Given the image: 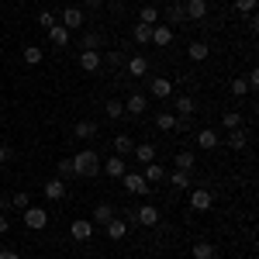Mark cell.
Instances as JSON below:
<instances>
[{
  "label": "cell",
  "mask_w": 259,
  "mask_h": 259,
  "mask_svg": "<svg viewBox=\"0 0 259 259\" xmlns=\"http://www.w3.org/2000/svg\"><path fill=\"white\" fill-rule=\"evenodd\" d=\"M100 173V152L97 149H80L73 156V177H97Z\"/></svg>",
  "instance_id": "6da1fadb"
},
{
  "label": "cell",
  "mask_w": 259,
  "mask_h": 259,
  "mask_svg": "<svg viewBox=\"0 0 259 259\" xmlns=\"http://www.w3.org/2000/svg\"><path fill=\"white\" fill-rule=\"evenodd\" d=\"M211 204H214V190L211 187H190V211H211Z\"/></svg>",
  "instance_id": "7a4b0ae2"
},
{
  "label": "cell",
  "mask_w": 259,
  "mask_h": 259,
  "mask_svg": "<svg viewBox=\"0 0 259 259\" xmlns=\"http://www.w3.org/2000/svg\"><path fill=\"white\" fill-rule=\"evenodd\" d=\"M159 207H156V204H142L139 211H132V221H135V225H142V228H156V225H159Z\"/></svg>",
  "instance_id": "3957f363"
},
{
  "label": "cell",
  "mask_w": 259,
  "mask_h": 259,
  "mask_svg": "<svg viewBox=\"0 0 259 259\" xmlns=\"http://www.w3.org/2000/svg\"><path fill=\"white\" fill-rule=\"evenodd\" d=\"M121 180H124V190H128L132 197H149V194H152V187L145 183V177H142V173H124Z\"/></svg>",
  "instance_id": "277c9868"
},
{
  "label": "cell",
  "mask_w": 259,
  "mask_h": 259,
  "mask_svg": "<svg viewBox=\"0 0 259 259\" xmlns=\"http://www.w3.org/2000/svg\"><path fill=\"white\" fill-rule=\"evenodd\" d=\"M21 218H24V225H28L31 232H41V228L49 225V211H45V207H35V204H31V207H24V211H21Z\"/></svg>",
  "instance_id": "5b68a950"
},
{
  "label": "cell",
  "mask_w": 259,
  "mask_h": 259,
  "mask_svg": "<svg viewBox=\"0 0 259 259\" xmlns=\"http://www.w3.org/2000/svg\"><path fill=\"white\" fill-rule=\"evenodd\" d=\"M59 24H62V28H69V31H80L83 24H87V14H83L80 7H73V4H69V7L59 14Z\"/></svg>",
  "instance_id": "8992f818"
},
{
  "label": "cell",
  "mask_w": 259,
  "mask_h": 259,
  "mask_svg": "<svg viewBox=\"0 0 259 259\" xmlns=\"http://www.w3.org/2000/svg\"><path fill=\"white\" fill-rule=\"evenodd\" d=\"M169 94H173V80H169V76H152V80H149V97L166 100Z\"/></svg>",
  "instance_id": "52a82bcc"
},
{
  "label": "cell",
  "mask_w": 259,
  "mask_h": 259,
  "mask_svg": "<svg viewBox=\"0 0 259 259\" xmlns=\"http://www.w3.org/2000/svg\"><path fill=\"white\" fill-rule=\"evenodd\" d=\"M69 235H73L76 242H90V239H94V221L73 218V225H69Z\"/></svg>",
  "instance_id": "ba28073f"
},
{
  "label": "cell",
  "mask_w": 259,
  "mask_h": 259,
  "mask_svg": "<svg viewBox=\"0 0 259 259\" xmlns=\"http://www.w3.org/2000/svg\"><path fill=\"white\" fill-rule=\"evenodd\" d=\"M145 107H149V97H145V94H128V100H124V114L139 118V114H145Z\"/></svg>",
  "instance_id": "9c48e42d"
},
{
  "label": "cell",
  "mask_w": 259,
  "mask_h": 259,
  "mask_svg": "<svg viewBox=\"0 0 259 259\" xmlns=\"http://www.w3.org/2000/svg\"><path fill=\"white\" fill-rule=\"evenodd\" d=\"M124 73H128L132 80H142V76L149 73V59H145V56H132V59L124 62Z\"/></svg>",
  "instance_id": "30bf717a"
},
{
  "label": "cell",
  "mask_w": 259,
  "mask_h": 259,
  "mask_svg": "<svg viewBox=\"0 0 259 259\" xmlns=\"http://www.w3.org/2000/svg\"><path fill=\"white\" fill-rule=\"evenodd\" d=\"M104 232H107V239H111V242H121L124 235H128V221L114 214V218H111L107 225H104Z\"/></svg>",
  "instance_id": "8fae6325"
},
{
  "label": "cell",
  "mask_w": 259,
  "mask_h": 259,
  "mask_svg": "<svg viewBox=\"0 0 259 259\" xmlns=\"http://www.w3.org/2000/svg\"><path fill=\"white\" fill-rule=\"evenodd\" d=\"M149 45H159V49L173 45V28H169V24H152V38H149Z\"/></svg>",
  "instance_id": "7c38bea8"
},
{
  "label": "cell",
  "mask_w": 259,
  "mask_h": 259,
  "mask_svg": "<svg viewBox=\"0 0 259 259\" xmlns=\"http://www.w3.org/2000/svg\"><path fill=\"white\" fill-rule=\"evenodd\" d=\"M104 173L111 180H121L124 173H128V162H124V156H111V159H104Z\"/></svg>",
  "instance_id": "4fadbf2b"
},
{
  "label": "cell",
  "mask_w": 259,
  "mask_h": 259,
  "mask_svg": "<svg viewBox=\"0 0 259 259\" xmlns=\"http://www.w3.org/2000/svg\"><path fill=\"white\" fill-rule=\"evenodd\" d=\"M100 62H104V59H100L97 49H83V52H80V69H83V73H97Z\"/></svg>",
  "instance_id": "5bb4252c"
},
{
  "label": "cell",
  "mask_w": 259,
  "mask_h": 259,
  "mask_svg": "<svg viewBox=\"0 0 259 259\" xmlns=\"http://www.w3.org/2000/svg\"><path fill=\"white\" fill-rule=\"evenodd\" d=\"M183 14H187V21H204L207 18V0H187Z\"/></svg>",
  "instance_id": "9a60e30c"
},
{
  "label": "cell",
  "mask_w": 259,
  "mask_h": 259,
  "mask_svg": "<svg viewBox=\"0 0 259 259\" xmlns=\"http://www.w3.org/2000/svg\"><path fill=\"white\" fill-rule=\"evenodd\" d=\"M41 194H45V200H62V197H66V180L52 177L45 187H41Z\"/></svg>",
  "instance_id": "2e32d148"
},
{
  "label": "cell",
  "mask_w": 259,
  "mask_h": 259,
  "mask_svg": "<svg viewBox=\"0 0 259 259\" xmlns=\"http://www.w3.org/2000/svg\"><path fill=\"white\" fill-rule=\"evenodd\" d=\"M197 145H200V149H207V152H214V149L221 145V135L214 132V128H200V132H197Z\"/></svg>",
  "instance_id": "e0dca14e"
},
{
  "label": "cell",
  "mask_w": 259,
  "mask_h": 259,
  "mask_svg": "<svg viewBox=\"0 0 259 259\" xmlns=\"http://www.w3.org/2000/svg\"><path fill=\"white\" fill-rule=\"evenodd\" d=\"M166 183H169L173 190H190V187H194L190 173H183V169H173V173H166Z\"/></svg>",
  "instance_id": "ac0fdd59"
},
{
  "label": "cell",
  "mask_w": 259,
  "mask_h": 259,
  "mask_svg": "<svg viewBox=\"0 0 259 259\" xmlns=\"http://www.w3.org/2000/svg\"><path fill=\"white\" fill-rule=\"evenodd\" d=\"M97 132L100 128L94 124V121H76V124H73V139H80V142H90Z\"/></svg>",
  "instance_id": "d6986e66"
},
{
  "label": "cell",
  "mask_w": 259,
  "mask_h": 259,
  "mask_svg": "<svg viewBox=\"0 0 259 259\" xmlns=\"http://www.w3.org/2000/svg\"><path fill=\"white\" fill-rule=\"evenodd\" d=\"M142 177H145V183H149V187H156V183H162V180H166V169L159 166V159H156V162H145V173H142Z\"/></svg>",
  "instance_id": "ffe728a7"
},
{
  "label": "cell",
  "mask_w": 259,
  "mask_h": 259,
  "mask_svg": "<svg viewBox=\"0 0 259 259\" xmlns=\"http://www.w3.org/2000/svg\"><path fill=\"white\" fill-rule=\"evenodd\" d=\"M69 38H73V31H69V28H62V24L49 28V41H52L56 49H66V45H69Z\"/></svg>",
  "instance_id": "44dd1931"
},
{
  "label": "cell",
  "mask_w": 259,
  "mask_h": 259,
  "mask_svg": "<svg viewBox=\"0 0 259 259\" xmlns=\"http://www.w3.org/2000/svg\"><path fill=\"white\" fill-rule=\"evenodd\" d=\"M194 111H197V100L190 97V94L177 97V114H180V118H194Z\"/></svg>",
  "instance_id": "7402d4cb"
},
{
  "label": "cell",
  "mask_w": 259,
  "mask_h": 259,
  "mask_svg": "<svg viewBox=\"0 0 259 259\" xmlns=\"http://www.w3.org/2000/svg\"><path fill=\"white\" fill-rule=\"evenodd\" d=\"M132 152H135L139 162H156V145H152V142H142V145H135Z\"/></svg>",
  "instance_id": "603a6c76"
},
{
  "label": "cell",
  "mask_w": 259,
  "mask_h": 259,
  "mask_svg": "<svg viewBox=\"0 0 259 259\" xmlns=\"http://www.w3.org/2000/svg\"><path fill=\"white\" fill-rule=\"evenodd\" d=\"M114 214H118L114 204H97V207H94V225H107Z\"/></svg>",
  "instance_id": "cb8c5ba5"
},
{
  "label": "cell",
  "mask_w": 259,
  "mask_h": 259,
  "mask_svg": "<svg viewBox=\"0 0 259 259\" xmlns=\"http://www.w3.org/2000/svg\"><path fill=\"white\" fill-rule=\"evenodd\" d=\"M177 169H183V173H190V169H194V162H197V156H194V152H190V149H180L177 152Z\"/></svg>",
  "instance_id": "d4e9b609"
},
{
  "label": "cell",
  "mask_w": 259,
  "mask_h": 259,
  "mask_svg": "<svg viewBox=\"0 0 259 259\" xmlns=\"http://www.w3.org/2000/svg\"><path fill=\"white\" fill-rule=\"evenodd\" d=\"M187 56H190L194 62H204L207 56H211V49H207L204 41H190V45H187Z\"/></svg>",
  "instance_id": "484cf974"
},
{
  "label": "cell",
  "mask_w": 259,
  "mask_h": 259,
  "mask_svg": "<svg viewBox=\"0 0 259 259\" xmlns=\"http://www.w3.org/2000/svg\"><path fill=\"white\" fill-rule=\"evenodd\" d=\"M214 256H218L214 242H194V259H214Z\"/></svg>",
  "instance_id": "4316f807"
},
{
  "label": "cell",
  "mask_w": 259,
  "mask_h": 259,
  "mask_svg": "<svg viewBox=\"0 0 259 259\" xmlns=\"http://www.w3.org/2000/svg\"><path fill=\"white\" fill-rule=\"evenodd\" d=\"M139 21L142 24H159V7H156V4H145L139 11Z\"/></svg>",
  "instance_id": "83f0119b"
},
{
  "label": "cell",
  "mask_w": 259,
  "mask_h": 259,
  "mask_svg": "<svg viewBox=\"0 0 259 259\" xmlns=\"http://www.w3.org/2000/svg\"><path fill=\"white\" fill-rule=\"evenodd\" d=\"M132 38L139 41V45H149V38H152V24H135V28H132Z\"/></svg>",
  "instance_id": "f1b7e54d"
},
{
  "label": "cell",
  "mask_w": 259,
  "mask_h": 259,
  "mask_svg": "<svg viewBox=\"0 0 259 259\" xmlns=\"http://www.w3.org/2000/svg\"><path fill=\"white\" fill-rule=\"evenodd\" d=\"M104 45V31H87L80 38V49H100Z\"/></svg>",
  "instance_id": "f546056e"
},
{
  "label": "cell",
  "mask_w": 259,
  "mask_h": 259,
  "mask_svg": "<svg viewBox=\"0 0 259 259\" xmlns=\"http://www.w3.org/2000/svg\"><path fill=\"white\" fill-rule=\"evenodd\" d=\"M104 111H107V118H111V121H121V118H124V100H107Z\"/></svg>",
  "instance_id": "4dcf8cb0"
},
{
  "label": "cell",
  "mask_w": 259,
  "mask_h": 259,
  "mask_svg": "<svg viewBox=\"0 0 259 259\" xmlns=\"http://www.w3.org/2000/svg\"><path fill=\"white\" fill-rule=\"evenodd\" d=\"M166 18H169V28H173V24H183V21H187L183 4H169V7H166Z\"/></svg>",
  "instance_id": "1f68e13d"
},
{
  "label": "cell",
  "mask_w": 259,
  "mask_h": 259,
  "mask_svg": "<svg viewBox=\"0 0 259 259\" xmlns=\"http://www.w3.org/2000/svg\"><path fill=\"white\" fill-rule=\"evenodd\" d=\"M132 149H135L132 135H114V152H118V156H128Z\"/></svg>",
  "instance_id": "d6a6232c"
},
{
  "label": "cell",
  "mask_w": 259,
  "mask_h": 259,
  "mask_svg": "<svg viewBox=\"0 0 259 259\" xmlns=\"http://www.w3.org/2000/svg\"><path fill=\"white\" fill-rule=\"evenodd\" d=\"M156 128H159V132H173V128H177V114L159 111V114H156Z\"/></svg>",
  "instance_id": "836d02e7"
},
{
  "label": "cell",
  "mask_w": 259,
  "mask_h": 259,
  "mask_svg": "<svg viewBox=\"0 0 259 259\" xmlns=\"http://www.w3.org/2000/svg\"><path fill=\"white\" fill-rule=\"evenodd\" d=\"M228 145H232L235 152H242V149L249 145V139H245V132H242V128H235V132H228Z\"/></svg>",
  "instance_id": "e575fe53"
},
{
  "label": "cell",
  "mask_w": 259,
  "mask_h": 259,
  "mask_svg": "<svg viewBox=\"0 0 259 259\" xmlns=\"http://www.w3.org/2000/svg\"><path fill=\"white\" fill-rule=\"evenodd\" d=\"M41 59H45V52H41L38 45H24V62L28 66H38Z\"/></svg>",
  "instance_id": "d590c367"
},
{
  "label": "cell",
  "mask_w": 259,
  "mask_h": 259,
  "mask_svg": "<svg viewBox=\"0 0 259 259\" xmlns=\"http://www.w3.org/2000/svg\"><path fill=\"white\" fill-rule=\"evenodd\" d=\"M221 124H225L228 132H235V128H242V114L239 111H225V114H221Z\"/></svg>",
  "instance_id": "8d00e7d4"
},
{
  "label": "cell",
  "mask_w": 259,
  "mask_h": 259,
  "mask_svg": "<svg viewBox=\"0 0 259 259\" xmlns=\"http://www.w3.org/2000/svg\"><path fill=\"white\" fill-rule=\"evenodd\" d=\"M11 204H14L18 211H24V207H31V194H24V190H14V194H11Z\"/></svg>",
  "instance_id": "74e56055"
},
{
  "label": "cell",
  "mask_w": 259,
  "mask_h": 259,
  "mask_svg": "<svg viewBox=\"0 0 259 259\" xmlns=\"http://www.w3.org/2000/svg\"><path fill=\"white\" fill-rule=\"evenodd\" d=\"M38 24H41V31H49V28H56V24H59V18H56L52 11H41V14H38Z\"/></svg>",
  "instance_id": "f35d334b"
},
{
  "label": "cell",
  "mask_w": 259,
  "mask_h": 259,
  "mask_svg": "<svg viewBox=\"0 0 259 259\" xmlns=\"http://www.w3.org/2000/svg\"><path fill=\"white\" fill-rule=\"evenodd\" d=\"M232 94H235V97H245V94H249V80H245V76H235V80H232Z\"/></svg>",
  "instance_id": "ab89813d"
},
{
  "label": "cell",
  "mask_w": 259,
  "mask_h": 259,
  "mask_svg": "<svg viewBox=\"0 0 259 259\" xmlns=\"http://www.w3.org/2000/svg\"><path fill=\"white\" fill-rule=\"evenodd\" d=\"M59 180H73V159H59Z\"/></svg>",
  "instance_id": "60d3db41"
},
{
  "label": "cell",
  "mask_w": 259,
  "mask_h": 259,
  "mask_svg": "<svg viewBox=\"0 0 259 259\" xmlns=\"http://www.w3.org/2000/svg\"><path fill=\"white\" fill-rule=\"evenodd\" d=\"M235 11H239V14H249V18H252V11H256V0H235Z\"/></svg>",
  "instance_id": "b9f144b4"
},
{
  "label": "cell",
  "mask_w": 259,
  "mask_h": 259,
  "mask_svg": "<svg viewBox=\"0 0 259 259\" xmlns=\"http://www.w3.org/2000/svg\"><path fill=\"white\" fill-rule=\"evenodd\" d=\"M14 159V152H11V145H4V142H0V166H4V162H11Z\"/></svg>",
  "instance_id": "7bdbcfd3"
},
{
  "label": "cell",
  "mask_w": 259,
  "mask_h": 259,
  "mask_svg": "<svg viewBox=\"0 0 259 259\" xmlns=\"http://www.w3.org/2000/svg\"><path fill=\"white\" fill-rule=\"evenodd\" d=\"M7 232H11V218H7V214H0V235H7Z\"/></svg>",
  "instance_id": "ee69618b"
},
{
  "label": "cell",
  "mask_w": 259,
  "mask_h": 259,
  "mask_svg": "<svg viewBox=\"0 0 259 259\" xmlns=\"http://www.w3.org/2000/svg\"><path fill=\"white\" fill-rule=\"evenodd\" d=\"M107 62H111V66H121V62H124V56H121V52H111V56H107Z\"/></svg>",
  "instance_id": "f6af8a7d"
},
{
  "label": "cell",
  "mask_w": 259,
  "mask_h": 259,
  "mask_svg": "<svg viewBox=\"0 0 259 259\" xmlns=\"http://www.w3.org/2000/svg\"><path fill=\"white\" fill-rule=\"evenodd\" d=\"M0 259H21L14 249H0Z\"/></svg>",
  "instance_id": "bcb514c9"
},
{
  "label": "cell",
  "mask_w": 259,
  "mask_h": 259,
  "mask_svg": "<svg viewBox=\"0 0 259 259\" xmlns=\"http://www.w3.org/2000/svg\"><path fill=\"white\" fill-rule=\"evenodd\" d=\"M87 4H90V7H100V4H104V0H87Z\"/></svg>",
  "instance_id": "7dc6e473"
}]
</instances>
